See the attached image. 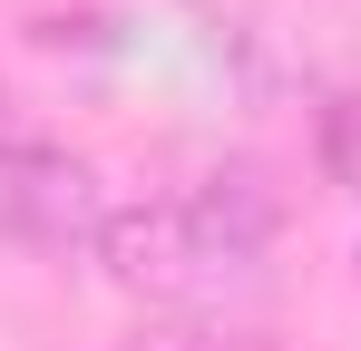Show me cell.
<instances>
[{
  "label": "cell",
  "mask_w": 361,
  "mask_h": 351,
  "mask_svg": "<svg viewBox=\"0 0 361 351\" xmlns=\"http://www.w3.org/2000/svg\"><path fill=\"white\" fill-rule=\"evenodd\" d=\"M98 225H108V205H98V176L78 156L39 147V137L0 147V244L68 254V244H98Z\"/></svg>",
  "instance_id": "obj_1"
},
{
  "label": "cell",
  "mask_w": 361,
  "mask_h": 351,
  "mask_svg": "<svg viewBox=\"0 0 361 351\" xmlns=\"http://www.w3.org/2000/svg\"><path fill=\"white\" fill-rule=\"evenodd\" d=\"M98 264H108L127 292H147V302H185V292L205 283L195 225H185V205H166V195H147V205H108V225H98Z\"/></svg>",
  "instance_id": "obj_2"
},
{
  "label": "cell",
  "mask_w": 361,
  "mask_h": 351,
  "mask_svg": "<svg viewBox=\"0 0 361 351\" xmlns=\"http://www.w3.org/2000/svg\"><path fill=\"white\" fill-rule=\"evenodd\" d=\"M185 225H195L205 283H215V273H254V264H264V244H274V225H283V205H274V185H264L254 166H225V176H205V185L185 195Z\"/></svg>",
  "instance_id": "obj_3"
},
{
  "label": "cell",
  "mask_w": 361,
  "mask_h": 351,
  "mask_svg": "<svg viewBox=\"0 0 361 351\" xmlns=\"http://www.w3.org/2000/svg\"><path fill=\"white\" fill-rule=\"evenodd\" d=\"M312 166L332 176L342 195H361V88H332L312 108Z\"/></svg>",
  "instance_id": "obj_4"
},
{
  "label": "cell",
  "mask_w": 361,
  "mask_h": 351,
  "mask_svg": "<svg viewBox=\"0 0 361 351\" xmlns=\"http://www.w3.org/2000/svg\"><path fill=\"white\" fill-rule=\"evenodd\" d=\"M0 147H20V117H10V88H0Z\"/></svg>",
  "instance_id": "obj_5"
}]
</instances>
